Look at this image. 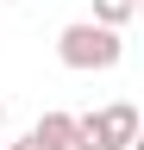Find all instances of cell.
<instances>
[{"mask_svg": "<svg viewBox=\"0 0 144 150\" xmlns=\"http://www.w3.org/2000/svg\"><path fill=\"white\" fill-rule=\"evenodd\" d=\"M6 150H31V144H25V138H19V144H6Z\"/></svg>", "mask_w": 144, "mask_h": 150, "instance_id": "obj_5", "label": "cell"}, {"mask_svg": "<svg viewBox=\"0 0 144 150\" xmlns=\"http://www.w3.org/2000/svg\"><path fill=\"white\" fill-rule=\"evenodd\" d=\"M57 56H63V69H82V75H94V69H113L125 44H119V25H100V19H75V25H63L57 31Z\"/></svg>", "mask_w": 144, "mask_h": 150, "instance_id": "obj_1", "label": "cell"}, {"mask_svg": "<svg viewBox=\"0 0 144 150\" xmlns=\"http://www.w3.org/2000/svg\"><path fill=\"white\" fill-rule=\"evenodd\" d=\"M25 144L31 150H75V112H44L25 131Z\"/></svg>", "mask_w": 144, "mask_h": 150, "instance_id": "obj_3", "label": "cell"}, {"mask_svg": "<svg viewBox=\"0 0 144 150\" xmlns=\"http://www.w3.org/2000/svg\"><path fill=\"white\" fill-rule=\"evenodd\" d=\"M132 13H138V0H94L100 25H132Z\"/></svg>", "mask_w": 144, "mask_h": 150, "instance_id": "obj_4", "label": "cell"}, {"mask_svg": "<svg viewBox=\"0 0 144 150\" xmlns=\"http://www.w3.org/2000/svg\"><path fill=\"white\" fill-rule=\"evenodd\" d=\"M0 119H6V100H0Z\"/></svg>", "mask_w": 144, "mask_h": 150, "instance_id": "obj_6", "label": "cell"}, {"mask_svg": "<svg viewBox=\"0 0 144 150\" xmlns=\"http://www.w3.org/2000/svg\"><path fill=\"white\" fill-rule=\"evenodd\" d=\"M132 144H138V106L132 100H113V106L75 119V150H132Z\"/></svg>", "mask_w": 144, "mask_h": 150, "instance_id": "obj_2", "label": "cell"}]
</instances>
